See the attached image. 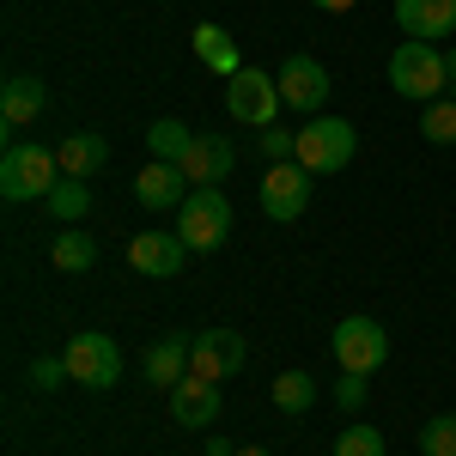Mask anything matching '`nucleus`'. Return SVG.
<instances>
[{"label":"nucleus","instance_id":"obj_1","mask_svg":"<svg viewBox=\"0 0 456 456\" xmlns=\"http://www.w3.org/2000/svg\"><path fill=\"white\" fill-rule=\"evenodd\" d=\"M389 86L402 92V98H414V104H432V98H444L451 92V61H444V49L438 43H402L395 55H389Z\"/></svg>","mask_w":456,"mask_h":456},{"label":"nucleus","instance_id":"obj_2","mask_svg":"<svg viewBox=\"0 0 456 456\" xmlns=\"http://www.w3.org/2000/svg\"><path fill=\"white\" fill-rule=\"evenodd\" d=\"M61 183V159L37 141H12L0 159V195L6 201H49V189Z\"/></svg>","mask_w":456,"mask_h":456},{"label":"nucleus","instance_id":"obj_3","mask_svg":"<svg viewBox=\"0 0 456 456\" xmlns=\"http://www.w3.org/2000/svg\"><path fill=\"white\" fill-rule=\"evenodd\" d=\"M353 146H359V134H353L347 116H311V122L298 128V165H305L311 176L347 171V165H353Z\"/></svg>","mask_w":456,"mask_h":456},{"label":"nucleus","instance_id":"obj_4","mask_svg":"<svg viewBox=\"0 0 456 456\" xmlns=\"http://www.w3.org/2000/svg\"><path fill=\"white\" fill-rule=\"evenodd\" d=\"M183 219H176V238L195 249V256H208L232 238V201H225V189H189V201H183Z\"/></svg>","mask_w":456,"mask_h":456},{"label":"nucleus","instance_id":"obj_5","mask_svg":"<svg viewBox=\"0 0 456 456\" xmlns=\"http://www.w3.org/2000/svg\"><path fill=\"white\" fill-rule=\"evenodd\" d=\"M329 353H335V365H341V371L371 378V371L389 359V329L378 322V316H341V322H335V335H329Z\"/></svg>","mask_w":456,"mask_h":456},{"label":"nucleus","instance_id":"obj_6","mask_svg":"<svg viewBox=\"0 0 456 456\" xmlns=\"http://www.w3.org/2000/svg\"><path fill=\"white\" fill-rule=\"evenodd\" d=\"M281 79L262 68H244L225 79V110H232V122H244V128H274V116H281Z\"/></svg>","mask_w":456,"mask_h":456},{"label":"nucleus","instance_id":"obj_7","mask_svg":"<svg viewBox=\"0 0 456 456\" xmlns=\"http://www.w3.org/2000/svg\"><path fill=\"white\" fill-rule=\"evenodd\" d=\"M195 347H189V378H208V384H219V378H238L249 359V341L238 335V329H201V335H189Z\"/></svg>","mask_w":456,"mask_h":456},{"label":"nucleus","instance_id":"obj_8","mask_svg":"<svg viewBox=\"0 0 456 456\" xmlns=\"http://www.w3.org/2000/svg\"><path fill=\"white\" fill-rule=\"evenodd\" d=\"M61 359H68L73 384H86V389H110L116 378H122V347H116L110 335H98V329H86V335H73Z\"/></svg>","mask_w":456,"mask_h":456},{"label":"nucleus","instance_id":"obj_9","mask_svg":"<svg viewBox=\"0 0 456 456\" xmlns=\"http://www.w3.org/2000/svg\"><path fill=\"white\" fill-rule=\"evenodd\" d=\"M311 183L316 176L298 165V159H286V165H268V176H262V213L268 219H298V213L311 208Z\"/></svg>","mask_w":456,"mask_h":456},{"label":"nucleus","instance_id":"obj_10","mask_svg":"<svg viewBox=\"0 0 456 456\" xmlns=\"http://www.w3.org/2000/svg\"><path fill=\"white\" fill-rule=\"evenodd\" d=\"M281 98H286V110L316 116V110L329 104V68L316 55H286L281 61Z\"/></svg>","mask_w":456,"mask_h":456},{"label":"nucleus","instance_id":"obj_11","mask_svg":"<svg viewBox=\"0 0 456 456\" xmlns=\"http://www.w3.org/2000/svg\"><path fill=\"white\" fill-rule=\"evenodd\" d=\"M232 171H238L232 134H195L189 159H183V176H189L195 189H219V183H232Z\"/></svg>","mask_w":456,"mask_h":456},{"label":"nucleus","instance_id":"obj_12","mask_svg":"<svg viewBox=\"0 0 456 456\" xmlns=\"http://www.w3.org/2000/svg\"><path fill=\"white\" fill-rule=\"evenodd\" d=\"M183 256H189V244L176 232H134L128 238V262H134V274H146V281L183 274Z\"/></svg>","mask_w":456,"mask_h":456},{"label":"nucleus","instance_id":"obj_13","mask_svg":"<svg viewBox=\"0 0 456 456\" xmlns=\"http://www.w3.org/2000/svg\"><path fill=\"white\" fill-rule=\"evenodd\" d=\"M219 384H208V378H183V384L171 389V420L183 426V432H208L213 420H219Z\"/></svg>","mask_w":456,"mask_h":456},{"label":"nucleus","instance_id":"obj_14","mask_svg":"<svg viewBox=\"0 0 456 456\" xmlns=\"http://www.w3.org/2000/svg\"><path fill=\"white\" fill-rule=\"evenodd\" d=\"M395 25L414 43H438L456 31V0H395Z\"/></svg>","mask_w":456,"mask_h":456},{"label":"nucleus","instance_id":"obj_15","mask_svg":"<svg viewBox=\"0 0 456 456\" xmlns=\"http://www.w3.org/2000/svg\"><path fill=\"white\" fill-rule=\"evenodd\" d=\"M189 176H183V165H165V159H152L141 176H134V201H141L146 213H165V208H183L189 201V189H183Z\"/></svg>","mask_w":456,"mask_h":456},{"label":"nucleus","instance_id":"obj_16","mask_svg":"<svg viewBox=\"0 0 456 456\" xmlns=\"http://www.w3.org/2000/svg\"><path fill=\"white\" fill-rule=\"evenodd\" d=\"M189 347H195V341H183V335H165V341H152V347H146V384L171 395V389L189 378Z\"/></svg>","mask_w":456,"mask_h":456},{"label":"nucleus","instance_id":"obj_17","mask_svg":"<svg viewBox=\"0 0 456 456\" xmlns=\"http://www.w3.org/2000/svg\"><path fill=\"white\" fill-rule=\"evenodd\" d=\"M43 104H49V92H43V79H37V73H12V79L0 86V116H6V128L37 122Z\"/></svg>","mask_w":456,"mask_h":456},{"label":"nucleus","instance_id":"obj_18","mask_svg":"<svg viewBox=\"0 0 456 456\" xmlns=\"http://www.w3.org/2000/svg\"><path fill=\"white\" fill-rule=\"evenodd\" d=\"M195 55H201V68L219 73V79H232V73H244V61H238V43H232V31L225 25H195Z\"/></svg>","mask_w":456,"mask_h":456},{"label":"nucleus","instance_id":"obj_19","mask_svg":"<svg viewBox=\"0 0 456 456\" xmlns=\"http://www.w3.org/2000/svg\"><path fill=\"white\" fill-rule=\"evenodd\" d=\"M55 159H61V176H92V171H104L110 141L92 134V128H79V134H68V141L55 146Z\"/></svg>","mask_w":456,"mask_h":456},{"label":"nucleus","instance_id":"obj_20","mask_svg":"<svg viewBox=\"0 0 456 456\" xmlns=\"http://www.w3.org/2000/svg\"><path fill=\"white\" fill-rule=\"evenodd\" d=\"M43 208H49V219H61V225L86 219V213H92V183H86V176H61V183L49 189Z\"/></svg>","mask_w":456,"mask_h":456},{"label":"nucleus","instance_id":"obj_21","mask_svg":"<svg viewBox=\"0 0 456 456\" xmlns=\"http://www.w3.org/2000/svg\"><path fill=\"white\" fill-rule=\"evenodd\" d=\"M146 146H152V159L183 165V159H189V146H195V128H183L176 116H159V122L146 128Z\"/></svg>","mask_w":456,"mask_h":456},{"label":"nucleus","instance_id":"obj_22","mask_svg":"<svg viewBox=\"0 0 456 456\" xmlns=\"http://www.w3.org/2000/svg\"><path fill=\"white\" fill-rule=\"evenodd\" d=\"M49 262H55L61 274H86V268L98 262V238H92V232H55Z\"/></svg>","mask_w":456,"mask_h":456},{"label":"nucleus","instance_id":"obj_23","mask_svg":"<svg viewBox=\"0 0 456 456\" xmlns=\"http://www.w3.org/2000/svg\"><path fill=\"white\" fill-rule=\"evenodd\" d=\"M274 408H281V414H311L316 408V378L311 371H281V378H274Z\"/></svg>","mask_w":456,"mask_h":456},{"label":"nucleus","instance_id":"obj_24","mask_svg":"<svg viewBox=\"0 0 456 456\" xmlns=\"http://www.w3.org/2000/svg\"><path fill=\"white\" fill-rule=\"evenodd\" d=\"M420 134L432 146H456V98H451V92L432 98V104H420Z\"/></svg>","mask_w":456,"mask_h":456},{"label":"nucleus","instance_id":"obj_25","mask_svg":"<svg viewBox=\"0 0 456 456\" xmlns=\"http://www.w3.org/2000/svg\"><path fill=\"white\" fill-rule=\"evenodd\" d=\"M420 456H456V414H432L420 426Z\"/></svg>","mask_w":456,"mask_h":456},{"label":"nucleus","instance_id":"obj_26","mask_svg":"<svg viewBox=\"0 0 456 456\" xmlns=\"http://www.w3.org/2000/svg\"><path fill=\"white\" fill-rule=\"evenodd\" d=\"M335 456H384V432L378 426H347L335 438Z\"/></svg>","mask_w":456,"mask_h":456},{"label":"nucleus","instance_id":"obj_27","mask_svg":"<svg viewBox=\"0 0 456 456\" xmlns=\"http://www.w3.org/2000/svg\"><path fill=\"white\" fill-rule=\"evenodd\" d=\"M262 159H268V165H286V159H298V134H292V128H262Z\"/></svg>","mask_w":456,"mask_h":456},{"label":"nucleus","instance_id":"obj_28","mask_svg":"<svg viewBox=\"0 0 456 456\" xmlns=\"http://www.w3.org/2000/svg\"><path fill=\"white\" fill-rule=\"evenodd\" d=\"M68 378H73L68 359H37V365H31V384H37V389H61Z\"/></svg>","mask_w":456,"mask_h":456},{"label":"nucleus","instance_id":"obj_29","mask_svg":"<svg viewBox=\"0 0 456 456\" xmlns=\"http://www.w3.org/2000/svg\"><path fill=\"white\" fill-rule=\"evenodd\" d=\"M335 408H347V414L365 408V378H359V371H347V378L335 384Z\"/></svg>","mask_w":456,"mask_h":456},{"label":"nucleus","instance_id":"obj_30","mask_svg":"<svg viewBox=\"0 0 456 456\" xmlns=\"http://www.w3.org/2000/svg\"><path fill=\"white\" fill-rule=\"evenodd\" d=\"M316 12H353V0H311Z\"/></svg>","mask_w":456,"mask_h":456},{"label":"nucleus","instance_id":"obj_31","mask_svg":"<svg viewBox=\"0 0 456 456\" xmlns=\"http://www.w3.org/2000/svg\"><path fill=\"white\" fill-rule=\"evenodd\" d=\"M208 456H238V451H232L225 438H208Z\"/></svg>","mask_w":456,"mask_h":456},{"label":"nucleus","instance_id":"obj_32","mask_svg":"<svg viewBox=\"0 0 456 456\" xmlns=\"http://www.w3.org/2000/svg\"><path fill=\"white\" fill-rule=\"evenodd\" d=\"M444 61H451V98H456V49H444Z\"/></svg>","mask_w":456,"mask_h":456},{"label":"nucleus","instance_id":"obj_33","mask_svg":"<svg viewBox=\"0 0 456 456\" xmlns=\"http://www.w3.org/2000/svg\"><path fill=\"white\" fill-rule=\"evenodd\" d=\"M238 456H268V451H262V444H244V451H238Z\"/></svg>","mask_w":456,"mask_h":456}]
</instances>
